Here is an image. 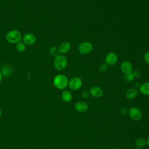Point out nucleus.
<instances>
[{
	"label": "nucleus",
	"instance_id": "nucleus-26",
	"mask_svg": "<svg viewBox=\"0 0 149 149\" xmlns=\"http://www.w3.org/2000/svg\"><path fill=\"white\" fill-rule=\"evenodd\" d=\"M146 144H147V146L149 147V137H148V138L147 139V140H146Z\"/></svg>",
	"mask_w": 149,
	"mask_h": 149
},
{
	"label": "nucleus",
	"instance_id": "nucleus-28",
	"mask_svg": "<svg viewBox=\"0 0 149 149\" xmlns=\"http://www.w3.org/2000/svg\"><path fill=\"white\" fill-rule=\"evenodd\" d=\"M1 116H2V109H1V108H0V118L1 117Z\"/></svg>",
	"mask_w": 149,
	"mask_h": 149
},
{
	"label": "nucleus",
	"instance_id": "nucleus-30",
	"mask_svg": "<svg viewBox=\"0 0 149 149\" xmlns=\"http://www.w3.org/2000/svg\"><path fill=\"white\" fill-rule=\"evenodd\" d=\"M135 149H143V148H139V147H138V148H135Z\"/></svg>",
	"mask_w": 149,
	"mask_h": 149
},
{
	"label": "nucleus",
	"instance_id": "nucleus-19",
	"mask_svg": "<svg viewBox=\"0 0 149 149\" xmlns=\"http://www.w3.org/2000/svg\"><path fill=\"white\" fill-rule=\"evenodd\" d=\"M49 52L50 54L52 55V56H54L55 57L56 56H57L58 55H59V53H58V48H56V47H51L49 49Z\"/></svg>",
	"mask_w": 149,
	"mask_h": 149
},
{
	"label": "nucleus",
	"instance_id": "nucleus-12",
	"mask_svg": "<svg viewBox=\"0 0 149 149\" xmlns=\"http://www.w3.org/2000/svg\"><path fill=\"white\" fill-rule=\"evenodd\" d=\"M89 93L91 96L95 98H100L103 94L102 89L98 86H93L90 88Z\"/></svg>",
	"mask_w": 149,
	"mask_h": 149
},
{
	"label": "nucleus",
	"instance_id": "nucleus-20",
	"mask_svg": "<svg viewBox=\"0 0 149 149\" xmlns=\"http://www.w3.org/2000/svg\"><path fill=\"white\" fill-rule=\"evenodd\" d=\"M134 77L133 74V73L131 72L130 73H128V74H125V80L127 81H129V82H131L132 81L134 80Z\"/></svg>",
	"mask_w": 149,
	"mask_h": 149
},
{
	"label": "nucleus",
	"instance_id": "nucleus-29",
	"mask_svg": "<svg viewBox=\"0 0 149 149\" xmlns=\"http://www.w3.org/2000/svg\"><path fill=\"white\" fill-rule=\"evenodd\" d=\"M135 86H136V87H139L140 85L139 84V83H136V84H135Z\"/></svg>",
	"mask_w": 149,
	"mask_h": 149
},
{
	"label": "nucleus",
	"instance_id": "nucleus-11",
	"mask_svg": "<svg viewBox=\"0 0 149 149\" xmlns=\"http://www.w3.org/2000/svg\"><path fill=\"white\" fill-rule=\"evenodd\" d=\"M71 48V44L68 41H65L61 43L58 48L59 54H65L68 52Z\"/></svg>",
	"mask_w": 149,
	"mask_h": 149
},
{
	"label": "nucleus",
	"instance_id": "nucleus-27",
	"mask_svg": "<svg viewBox=\"0 0 149 149\" xmlns=\"http://www.w3.org/2000/svg\"><path fill=\"white\" fill-rule=\"evenodd\" d=\"M2 73L1 72H0V83L1 81V80H2Z\"/></svg>",
	"mask_w": 149,
	"mask_h": 149
},
{
	"label": "nucleus",
	"instance_id": "nucleus-24",
	"mask_svg": "<svg viewBox=\"0 0 149 149\" xmlns=\"http://www.w3.org/2000/svg\"><path fill=\"white\" fill-rule=\"evenodd\" d=\"M90 94L89 93V91H84L83 93H82V97L84 98H87L89 97Z\"/></svg>",
	"mask_w": 149,
	"mask_h": 149
},
{
	"label": "nucleus",
	"instance_id": "nucleus-23",
	"mask_svg": "<svg viewBox=\"0 0 149 149\" xmlns=\"http://www.w3.org/2000/svg\"><path fill=\"white\" fill-rule=\"evenodd\" d=\"M132 73H133V76L134 77H139L141 75V73L140 71L137 70H134L133 72H132Z\"/></svg>",
	"mask_w": 149,
	"mask_h": 149
},
{
	"label": "nucleus",
	"instance_id": "nucleus-10",
	"mask_svg": "<svg viewBox=\"0 0 149 149\" xmlns=\"http://www.w3.org/2000/svg\"><path fill=\"white\" fill-rule=\"evenodd\" d=\"M120 70L125 74L130 73L132 72V65L130 62L125 61L120 65Z\"/></svg>",
	"mask_w": 149,
	"mask_h": 149
},
{
	"label": "nucleus",
	"instance_id": "nucleus-18",
	"mask_svg": "<svg viewBox=\"0 0 149 149\" xmlns=\"http://www.w3.org/2000/svg\"><path fill=\"white\" fill-rule=\"evenodd\" d=\"M11 73V69L9 68V66H5L3 67L2 70V75H4L6 76H8L10 75V73Z\"/></svg>",
	"mask_w": 149,
	"mask_h": 149
},
{
	"label": "nucleus",
	"instance_id": "nucleus-22",
	"mask_svg": "<svg viewBox=\"0 0 149 149\" xmlns=\"http://www.w3.org/2000/svg\"><path fill=\"white\" fill-rule=\"evenodd\" d=\"M144 59L145 62L149 64V51L145 53V54L144 55Z\"/></svg>",
	"mask_w": 149,
	"mask_h": 149
},
{
	"label": "nucleus",
	"instance_id": "nucleus-6",
	"mask_svg": "<svg viewBox=\"0 0 149 149\" xmlns=\"http://www.w3.org/2000/svg\"><path fill=\"white\" fill-rule=\"evenodd\" d=\"M129 116L134 121H139L142 118V112L137 107H132L128 111Z\"/></svg>",
	"mask_w": 149,
	"mask_h": 149
},
{
	"label": "nucleus",
	"instance_id": "nucleus-21",
	"mask_svg": "<svg viewBox=\"0 0 149 149\" xmlns=\"http://www.w3.org/2000/svg\"><path fill=\"white\" fill-rule=\"evenodd\" d=\"M107 68H108L107 65L105 63H103L100 65V66L99 67V71L101 73H104L107 70Z\"/></svg>",
	"mask_w": 149,
	"mask_h": 149
},
{
	"label": "nucleus",
	"instance_id": "nucleus-2",
	"mask_svg": "<svg viewBox=\"0 0 149 149\" xmlns=\"http://www.w3.org/2000/svg\"><path fill=\"white\" fill-rule=\"evenodd\" d=\"M53 63L54 68L56 70H62L65 69L68 65V59L65 55L59 54L55 57Z\"/></svg>",
	"mask_w": 149,
	"mask_h": 149
},
{
	"label": "nucleus",
	"instance_id": "nucleus-32",
	"mask_svg": "<svg viewBox=\"0 0 149 149\" xmlns=\"http://www.w3.org/2000/svg\"><path fill=\"white\" fill-rule=\"evenodd\" d=\"M114 149H119V148H114Z\"/></svg>",
	"mask_w": 149,
	"mask_h": 149
},
{
	"label": "nucleus",
	"instance_id": "nucleus-7",
	"mask_svg": "<svg viewBox=\"0 0 149 149\" xmlns=\"http://www.w3.org/2000/svg\"><path fill=\"white\" fill-rule=\"evenodd\" d=\"M36 37L32 33H26L22 37L23 42L26 45H32L36 42Z\"/></svg>",
	"mask_w": 149,
	"mask_h": 149
},
{
	"label": "nucleus",
	"instance_id": "nucleus-16",
	"mask_svg": "<svg viewBox=\"0 0 149 149\" xmlns=\"http://www.w3.org/2000/svg\"><path fill=\"white\" fill-rule=\"evenodd\" d=\"M16 49L17 52H23L26 49V45L23 41H20L16 44Z\"/></svg>",
	"mask_w": 149,
	"mask_h": 149
},
{
	"label": "nucleus",
	"instance_id": "nucleus-3",
	"mask_svg": "<svg viewBox=\"0 0 149 149\" xmlns=\"http://www.w3.org/2000/svg\"><path fill=\"white\" fill-rule=\"evenodd\" d=\"M6 40L11 44H16L22 39V36L20 32L17 30H12L6 35Z\"/></svg>",
	"mask_w": 149,
	"mask_h": 149
},
{
	"label": "nucleus",
	"instance_id": "nucleus-17",
	"mask_svg": "<svg viewBox=\"0 0 149 149\" xmlns=\"http://www.w3.org/2000/svg\"><path fill=\"white\" fill-rule=\"evenodd\" d=\"M135 144L137 147L139 148H141L146 146V140L144 138L140 137L136 140L135 141Z\"/></svg>",
	"mask_w": 149,
	"mask_h": 149
},
{
	"label": "nucleus",
	"instance_id": "nucleus-4",
	"mask_svg": "<svg viewBox=\"0 0 149 149\" xmlns=\"http://www.w3.org/2000/svg\"><path fill=\"white\" fill-rule=\"evenodd\" d=\"M93 49V44L89 41L83 42L79 44L78 51L81 55H87L90 53Z\"/></svg>",
	"mask_w": 149,
	"mask_h": 149
},
{
	"label": "nucleus",
	"instance_id": "nucleus-33",
	"mask_svg": "<svg viewBox=\"0 0 149 149\" xmlns=\"http://www.w3.org/2000/svg\"><path fill=\"white\" fill-rule=\"evenodd\" d=\"M136 1H138V0H136Z\"/></svg>",
	"mask_w": 149,
	"mask_h": 149
},
{
	"label": "nucleus",
	"instance_id": "nucleus-31",
	"mask_svg": "<svg viewBox=\"0 0 149 149\" xmlns=\"http://www.w3.org/2000/svg\"><path fill=\"white\" fill-rule=\"evenodd\" d=\"M0 102H1V98H0Z\"/></svg>",
	"mask_w": 149,
	"mask_h": 149
},
{
	"label": "nucleus",
	"instance_id": "nucleus-15",
	"mask_svg": "<svg viewBox=\"0 0 149 149\" xmlns=\"http://www.w3.org/2000/svg\"><path fill=\"white\" fill-rule=\"evenodd\" d=\"M61 98L63 101L66 102H69L71 101L72 99V95L69 91L63 90L61 94Z\"/></svg>",
	"mask_w": 149,
	"mask_h": 149
},
{
	"label": "nucleus",
	"instance_id": "nucleus-14",
	"mask_svg": "<svg viewBox=\"0 0 149 149\" xmlns=\"http://www.w3.org/2000/svg\"><path fill=\"white\" fill-rule=\"evenodd\" d=\"M139 91L143 95H149V82H144L140 84Z\"/></svg>",
	"mask_w": 149,
	"mask_h": 149
},
{
	"label": "nucleus",
	"instance_id": "nucleus-13",
	"mask_svg": "<svg viewBox=\"0 0 149 149\" xmlns=\"http://www.w3.org/2000/svg\"><path fill=\"white\" fill-rule=\"evenodd\" d=\"M138 95V90L136 88H131L128 89L126 93L125 96L129 100H133Z\"/></svg>",
	"mask_w": 149,
	"mask_h": 149
},
{
	"label": "nucleus",
	"instance_id": "nucleus-25",
	"mask_svg": "<svg viewBox=\"0 0 149 149\" xmlns=\"http://www.w3.org/2000/svg\"><path fill=\"white\" fill-rule=\"evenodd\" d=\"M128 111H128L127 109L126 108H122L120 109V113H122V114H126L127 113H128Z\"/></svg>",
	"mask_w": 149,
	"mask_h": 149
},
{
	"label": "nucleus",
	"instance_id": "nucleus-1",
	"mask_svg": "<svg viewBox=\"0 0 149 149\" xmlns=\"http://www.w3.org/2000/svg\"><path fill=\"white\" fill-rule=\"evenodd\" d=\"M69 83L68 77L62 74H59L55 76L53 79L54 86L59 90H63L67 87Z\"/></svg>",
	"mask_w": 149,
	"mask_h": 149
},
{
	"label": "nucleus",
	"instance_id": "nucleus-8",
	"mask_svg": "<svg viewBox=\"0 0 149 149\" xmlns=\"http://www.w3.org/2000/svg\"><path fill=\"white\" fill-rule=\"evenodd\" d=\"M105 61L107 65H114L118 61V55L115 52H109L106 55Z\"/></svg>",
	"mask_w": 149,
	"mask_h": 149
},
{
	"label": "nucleus",
	"instance_id": "nucleus-9",
	"mask_svg": "<svg viewBox=\"0 0 149 149\" xmlns=\"http://www.w3.org/2000/svg\"><path fill=\"white\" fill-rule=\"evenodd\" d=\"M75 110L79 113H84L88 109V104L84 101H78L74 104Z\"/></svg>",
	"mask_w": 149,
	"mask_h": 149
},
{
	"label": "nucleus",
	"instance_id": "nucleus-5",
	"mask_svg": "<svg viewBox=\"0 0 149 149\" xmlns=\"http://www.w3.org/2000/svg\"><path fill=\"white\" fill-rule=\"evenodd\" d=\"M82 84V80L80 77H73L69 81L68 86L72 90H77L81 88Z\"/></svg>",
	"mask_w": 149,
	"mask_h": 149
}]
</instances>
